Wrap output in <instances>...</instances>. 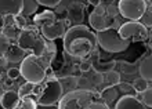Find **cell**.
I'll return each mask as SVG.
<instances>
[{"label":"cell","mask_w":152,"mask_h":109,"mask_svg":"<svg viewBox=\"0 0 152 109\" xmlns=\"http://www.w3.org/2000/svg\"><path fill=\"white\" fill-rule=\"evenodd\" d=\"M138 72L142 79H145L147 81H152V55H147L140 61Z\"/></svg>","instance_id":"ffe728a7"},{"label":"cell","mask_w":152,"mask_h":109,"mask_svg":"<svg viewBox=\"0 0 152 109\" xmlns=\"http://www.w3.org/2000/svg\"><path fill=\"white\" fill-rule=\"evenodd\" d=\"M98 4H101V6H104V7H107V6L115 4V0H98Z\"/></svg>","instance_id":"ab89813d"},{"label":"cell","mask_w":152,"mask_h":109,"mask_svg":"<svg viewBox=\"0 0 152 109\" xmlns=\"http://www.w3.org/2000/svg\"><path fill=\"white\" fill-rule=\"evenodd\" d=\"M97 43L100 44L101 49H104L108 53H123L130 47L132 41L124 40L119 36L118 29L108 28L105 31H100L96 33Z\"/></svg>","instance_id":"5b68a950"},{"label":"cell","mask_w":152,"mask_h":109,"mask_svg":"<svg viewBox=\"0 0 152 109\" xmlns=\"http://www.w3.org/2000/svg\"><path fill=\"white\" fill-rule=\"evenodd\" d=\"M119 36L129 41H144L148 39L149 32L140 21H127L118 29Z\"/></svg>","instance_id":"52a82bcc"},{"label":"cell","mask_w":152,"mask_h":109,"mask_svg":"<svg viewBox=\"0 0 152 109\" xmlns=\"http://www.w3.org/2000/svg\"><path fill=\"white\" fill-rule=\"evenodd\" d=\"M26 25H28V22H26V17H24L22 14L15 15V26L20 29V31H22V29L26 28Z\"/></svg>","instance_id":"d6a6232c"},{"label":"cell","mask_w":152,"mask_h":109,"mask_svg":"<svg viewBox=\"0 0 152 109\" xmlns=\"http://www.w3.org/2000/svg\"><path fill=\"white\" fill-rule=\"evenodd\" d=\"M3 28H4V17L0 15V29L3 31Z\"/></svg>","instance_id":"60d3db41"},{"label":"cell","mask_w":152,"mask_h":109,"mask_svg":"<svg viewBox=\"0 0 152 109\" xmlns=\"http://www.w3.org/2000/svg\"><path fill=\"white\" fill-rule=\"evenodd\" d=\"M36 1L44 7H57L61 3V0H36Z\"/></svg>","instance_id":"e575fe53"},{"label":"cell","mask_w":152,"mask_h":109,"mask_svg":"<svg viewBox=\"0 0 152 109\" xmlns=\"http://www.w3.org/2000/svg\"><path fill=\"white\" fill-rule=\"evenodd\" d=\"M88 109H109V108L105 105L104 102H96L94 101L91 105L88 106Z\"/></svg>","instance_id":"74e56055"},{"label":"cell","mask_w":152,"mask_h":109,"mask_svg":"<svg viewBox=\"0 0 152 109\" xmlns=\"http://www.w3.org/2000/svg\"><path fill=\"white\" fill-rule=\"evenodd\" d=\"M97 36L86 25H73L62 37L64 51L76 60L88 58L98 47Z\"/></svg>","instance_id":"6da1fadb"},{"label":"cell","mask_w":152,"mask_h":109,"mask_svg":"<svg viewBox=\"0 0 152 109\" xmlns=\"http://www.w3.org/2000/svg\"><path fill=\"white\" fill-rule=\"evenodd\" d=\"M37 8H39V3L36 0H24V10H22V15L29 17L36 14Z\"/></svg>","instance_id":"cb8c5ba5"},{"label":"cell","mask_w":152,"mask_h":109,"mask_svg":"<svg viewBox=\"0 0 152 109\" xmlns=\"http://www.w3.org/2000/svg\"><path fill=\"white\" fill-rule=\"evenodd\" d=\"M96 97H98V93L75 90L61 97L58 102V109H88V106L94 102Z\"/></svg>","instance_id":"8992f818"},{"label":"cell","mask_w":152,"mask_h":109,"mask_svg":"<svg viewBox=\"0 0 152 109\" xmlns=\"http://www.w3.org/2000/svg\"><path fill=\"white\" fill-rule=\"evenodd\" d=\"M104 83V75L97 72L94 69H90L88 72L82 73L77 81V90H86V91H93L98 93V87Z\"/></svg>","instance_id":"9c48e42d"},{"label":"cell","mask_w":152,"mask_h":109,"mask_svg":"<svg viewBox=\"0 0 152 109\" xmlns=\"http://www.w3.org/2000/svg\"><path fill=\"white\" fill-rule=\"evenodd\" d=\"M24 10V0H0V15H20Z\"/></svg>","instance_id":"5bb4252c"},{"label":"cell","mask_w":152,"mask_h":109,"mask_svg":"<svg viewBox=\"0 0 152 109\" xmlns=\"http://www.w3.org/2000/svg\"><path fill=\"white\" fill-rule=\"evenodd\" d=\"M86 11V6L80 1H72L66 7V20L69 21V24L73 25H82V22L84 21V14Z\"/></svg>","instance_id":"8fae6325"},{"label":"cell","mask_w":152,"mask_h":109,"mask_svg":"<svg viewBox=\"0 0 152 109\" xmlns=\"http://www.w3.org/2000/svg\"><path fill=\"white\" fill-rule=\"evenodd\" d=\"M87 1H88V3H90V4H93L94 7H96L97 4H98V0H87Z\"/></svg>","instance_id":"b9f144b4"},{"label":"cell","mask_w":152,"mask_h":109,"mask_svg":"<svg viewBox=\"0 0 152 109\" xmlns=\"http://www.w3.org/2000/svg\"><path fill=\"white\" fill-rule=\"evenodd\" d=\"M120 17L129 21H140L147 10L145 0H119L118 3Z\"/></svg>","instance_id":"ba28073f"},{"label":"cell","mask_w":152,"mask_h":109,"mask_svg":"<svg viewBox=\"0 0 152 109\" xmlns=\"http://www.w3.org/2000/svg\"><path fill=\"white\" fill-rule=\"evenodd\" d=\"M58 80L61 83V87H62V95L66 93H71V91H75L77 90V81H79V77L73 76V75H69V76H60Z\"/></svg>","instance_id":"d6986e66"},{"label":"cell","mask_w":152,"mask_h":109,"mask_svg":"<svg viewBox=\"0 0 152 109\" xmlns=\"http://www.w3.org/2000/svg\"><path fill=\"white\" fill-rule=\"evenodd\" d=\"M57 54L46 53L43 55H32L29 54L22 62H21V76L29 83H40L47 76L48 70L51 68V62L56 58Z\"/></svg>","instance_id":"3957f363"},{"label":"cell","mask_w":152,"mask_h":109,"mask_svg":"<svg viewBox=\"0 0 152 109\" xmlns=\"http://www.w3.org/2000/svg\"><path fill=\"white\" fill-rule=\"evenodd\" d=\"M120 83V73L116 72L115 69L111 70V72H107L104 73V83L105 87H108V86H118Z\"/></svg>","instance_id":"603a6c76"},{"label":"cell","mask_w":152,"mask_h":109,"mask_svg":"<svg viewBox=\"0 0 152 109\" xmlns=\"http://www.w3.org/2000/svg\"><path fill=\"white\" fill-rule=\"evenodd\" d=\"M140 22L144 25L145 28H152V4L147 6V10H145L144 15L141 17Z\"/></svg>","instance_id":"4316f807"},{"label":"cell","mask_w":152,"mask_h":109,"mask_svg":"<svg viewBox=\"0 0 152 109\" xmlns=\"http://www.w3.org/2000/svg\"><path fill=\"white\" fill-rule=\"evenodd\" d=\"M36 108H37L36 101L32 97H29V95L21 98L20 105L17 106V109H36Z\"/></svg>","instance_id":"484cf974"},{"label":"cell","mask_w":152,"mask_h":109,"mask_svg":"<svg viewBox=\"0 0 152 109\" xmlns=\"http://www.w3.org/2000/svg\"><path fill=\"white\" fill-rule=\"evenodd\" d=\"M68 25L69 21L68 20H57L56 22L48 25H43L40 26V33L46 40H57L60 37H64V35L68 31Z\"/></svg>","instance_id":"30bf717a"},{"label":"cell","mask_w":152,"mask_h":109,"mask_svg":"<svg viewBox=\"0 0 152 109\" xmlns=\"http://www.w3.org/2000/svg\"><path fill=\"white\" fill-rule=\"evenodd\" d=\"M1 33H3L10 41H12V40H18V36H20L21 31L17 28L15 25H12V26H4Z\"/></svg>","instance_id":"d4e9b609"},{"label":"cell","mask_w":152,"mask_h":109,"mask_svg":"<svg viewBox=\"0 0 152 109\" xmlns=\"http://www.w3.org/2000/svg\"><path fill=\"white\" fill-rule=\"evenodd\" d=\"M116 87H118V90H119L123 95H136L137 94L134 87H133V84H130V83H123V81H120Z\"/></svg>","instance_id":"f1b7e54d"},{"label":"cell","mask_w":152,"mask_h":109,"mask_svg":"<svg viewBox=\"0 0 152 109\" xmlns=\"http://www.w3.org/2000/svg\"><path fill=\"white\" fill-rule=\"evenodd\" d=\"M10 44H11V41L8 40L3 33H0V57H4V54L7 53Z\"/></svg>","instance_id":"4dcf8cb0"},{"label":"cell","mask_w":152,"mask_h":109,"mask_svg":"<svg viewBox=\"0 0 152 109\" xmlns=\"http://www.w3.org/2000/svg\"><path fill=\"white\" fill-rule=\"evenodd\" d=\"M141 100L140 101L144 104L145 106H149L152 108V87H148V89L145 90L144 93H141Z\"/></svg>","instance_id":"f546056e"},{"label":"cell","mask_w":152,"mask_h":109,"mask_svg":"<svg viewBox=\"0 0 152 109\" xmlns=\"http://www.w3.org/2000/svg\"><path fill=\"white\" fill-rule=\"evenodd\" d=\"M88 22L93 29H96L97 32L100 31H105L108 28H113L115 24V18H111L107 14H98V12L93 11L88 17Z\"/></svg>","instance_id":"7c38bea8"},{"label":"cell","mask_w":152,"mask_h":109,"mask_svg":"<svg viewBox=\"0 0 152 109\" xmlns=\"http://www.w3.org/2000/svg\"><path fill=\"white\" fill-rule=\"evenodd\" d=\"M90 69H91V60H90V58H83L79 64V72L86 73V72H88Z\"/></svg>","instance_id":"1f68e13d"},{"label":"cell","mask_w":152,"mask_h":109,"mask_svg":"<svg viewBox=\"0 0 152 109\" xmlns=\"http://www.w3.org/2000/svg\"><path fill=\"white\" fill-rule=\"evenodd\" d=\"M7 77L12 79V80H17L21 77V69L20 68H8L7 69Z\"/></svg>","instance_id":"836d02e7"},{"label":"cell","mask_w":152,"mask_h":109,"mask_svg":"<svg viewBox=\"0 0 152 109\" xmlns=\"http://www.w3.org/2000/svg\"><path fill=\"white\" fill-rule=\"evenodd\" d=\"M148 83H149V81H147L145 79L138 77V79H136V80L133 81V87H134V90H136L137 94H141V93H144L145 90L149 87Z\"/></svg>","instance_id":"83f0119b"},{"label":"cell","mask_w":152,"mask_h":109,"mask_svg":"<svg viewBox=\"0 0 152 109\" xmlns=\"http://www.w3.org/2000/svg\"><path fill=\"white\" fill-rule=\"evenodd\" d=\"M20 94L14 90H6L3 95L0 97V105L3 109H17V106L20 105Z\"/></svg>","instance_id":"e0dca14e"},{"label":"cell","mask_w":152,"mask_h":109,"mask_svg":"<svg viewBox=\"0 0 152 109\" xmlns=\"http://www.w3.org/2000/svg\"><path fill=\"white\" fill-rule=\"evenodd\" d=\"M8 64H10V62H8L7 61V58H6V57H0V70H1V69H6V70H7V66H8Z\"/></svg>","instance_id":"f35d334b"},{"label":"cell","mask_w":152,"mask_h":109,"mask_svg":"<svg viewBox=\"0 0 152 109\" xmlns=\"http://www.w3.org/2000/svg\"><path fill=\"white\" fill-rule=\"evenodd\" d=\"M90 60H91V68L94 70L100 73H107V72H111L115 69V65H116V61L111 60V61H102L101 60V54H100V50L97 47L94 51L91 53V55L88 57Z\"/></svg>","instance_id":"4fadbf2b"},{"label":"cell","mask_w":152,"mask_h":109,"mask_svg":"<svg viewBox=\"0 0 152 109\" xmlns=\"http://www.w3.org/2000/svg\"><path fill=\"white\" fill-rule=\"evenodd\" d=\"M3 17H4V26L15 25V15H3Z\"/></svg>","instance_id":"8d00e7d4"},{"label":"cell","mask_w":152,"mask_h":109,"mask_svg":"<svg viewBox=\"0 0 152 109\" xmlns=\"http://www.w3.org/2000/svg\"><path fill=\"white\" fill-rule=\"evenodd\" d=\"M29 97H32L40 106H51L57 102H60L61 97H62V87L51 68L43 81L32 86Z\"/></svg>","instance_id":"7a4b0ae2"},{"label":"cell","mask_w":152,"mask_h":109,"mask_svg":"<svg viewBox=\"0 0 152 109\" xmlns=\"http://www.w3.org/2000/svg\"><path fill=\"white\" fill-rule=\"evenodd\" d=\"M98 98L102 100V102H104L109 109L112 108V106L115 108L116 102L119 100V90H118L116 86H108V87L102 89L100 93H98Z\"/></svg>","instance_id":"9a60e30c"},{"label":"cell","mask_w":152,"mask_h":109,"mask_svg":"<svg viewBox=\"0 0 152 109\" xmlns=\"http://www.w3.org/2000/svg\"><path fill=\"white\" fill-rule=\"evenodd\" d=\"M140 61H137V62H134V64H130V62H126V61H116L115 68L119 69L120 72L126 73V75H132V73H136L137 70H138Z\"/></svg>","instance_id":"7402d4cb"},{"label":"cell","mask_w":152,"mask_h":109,"mask_svg":"<svg viewBox=\"0 0 152 109\" xmlns=\"http://www.w3.org/2000/svg\"><path fill=\"white\" fill-rule=\"evenodd\" d=\"M14 81L15 80H12V79H10V77H3V81H1V84H3V87H4V91L6 90H11V87L14 86Z\"/></svg>","instance_id":"d590c367"},{"label":"cell","mask_w":152,"mask_h":109,"mask_svg":"<svg viewBox=\"0 0 152 109\" xmlns=\"http://www.w3.org/2000/svg\"><path fill=\"white\" fill-rule=\"evenodd\" d=\"M17 44L32 55H43L46 53V40L36 25H26L18 36Z\"/></svg>","instance_id":"277c9868"},{"label":"cell","mask_w":152,"mask_h":109,"mask_svg":"<svg viewBox=\"0 0 152 109\" xmlns=\"http://www.w3.org/2000/svg\"><path fill=\"white\" fill-rule=\"evenodd\" d=\"M29 54L25 51L24 49H21L18 44H10L7 53L4 54V57L7 58L8 62L11 64H18V62H22V61L28 57Z\"/></svg>","instance_id":"ac0fdd59"},{"label":"cell","mask_w":152,"mask_h":109,"mask_svg":"<svg viewBox=\"0 0 152 109\" xmlns=\"http://www.w3.org/2000/svg\"><path fill=\"white\" fill-rule=\"evenodd\" d=\"M56 21H57L56 12L50 11V10L40 12V14H36V15L33 17V25H36V26H43V25L53 24Z\"/></svg>","instance_id":"44dd1931"},{"label":"cell","mask_w":152,"mask_h":109,"mask_svg":"<svg viewBox=\"0 0 152 109\" xmlns=\"http://www.w3.org/2000/svg\"><path fill=\"white\" fill-rule=\"evenodd\" d=\"M113 109H147V106L136 95H122Z\"/></svg>","instance_id":"2e32d148"},{"label":"cell","mask_w":152,"mask_h":109,"mask_svg":"<svg viewBox=\"0 0 152 109\" xmlns=\"http://www.w3.org/2000/svg\"><path fill=\"white\" fill-rule=\"evenodd\" d=\"M3 93H4V87H3V84L0 83V97L3 95Z\"/></svg>","instance_id":"7bdbcfd3"}]
</instances>
